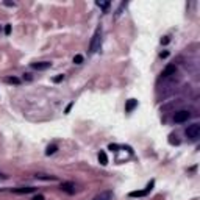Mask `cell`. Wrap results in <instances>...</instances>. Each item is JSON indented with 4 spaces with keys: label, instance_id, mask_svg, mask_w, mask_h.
I'll return each mask as SVG.
<instances>
[{
    "label": "cell",
    "instance_id": "cell-20",
    "mask_svg": "<svg viewBox=\"0 0 200 200\" xmlns=\"http://www.w3.org/2000/svg\"><path fill=\"white\" fill-rule=\"evenodd\" d=\"M108 149H109V150H113V152H117V149H119V147L116 146V144H109V147H108Z\"/></svg>",
    "mask_w": 200,
    "mask_h": 200
},
{
    "label": "cell",
    "instance_id": "cell-13",
    "mask_svg": "<svg viewBox=\"0 0 200 200\" xmlns=\"http://www.w3.org/2000/svg\"><path fill=\"white\" fill-rule=\"evenodd\" d=\"M5 81H6V83H11V84H19V83H21V80H19L17 77H8Z\"/></svg>",
    "mask_w": 200,
    "mask_h": 200
},
{
    "label": "cell",
    "instance_id": "cell-11",
    "mask_svg": "<svg viewBox=\"0 0 200 200\" xmlns=\"http://www.w3.org/2000/svg\"><path fill=\"white\" fill-rule=\"evenodd\" d=\"M36 178L38 180H46V181H55V180H56V177H53V175H42V174H38L36 175Z\"/></svg>",
    "mask_w": 200,
    "mask_h": 200
},
{
    "label": "cell",
    "instance_id": "cell-1",
    "mask_svg": "<svg viewBox=\"0 0 200 200\" xmlns=\"http://www.w3.org/2000/svg\"><path fill=\"white\" fill-rule=\"evenodd\" d=\"M100 44H102V30L97 28L91 39V44H89V53H96L100 49Z\"/></svg>",
    "mask_w": 200,
    "mask_h": 200
},
{
    "label": "cell",
    "instance_id": "cell-15",
    "mask_svg": "<svg viewBox=\"0 0 200 200\" xmlns=\"http://www.w3.org/2000/svg\"><path fill=\"white\" fill-rule=\"evenodd\" d=\"M169 138H171V139H169V142H171L172 146H174V144H175V146H178V144H180V141L177 139V136H175V134H171Z\"/></svg>",
    "mask_w": 200,
    "mask_h": 200
},
{
    "label": "cell",
    "instance_id": "cell-23",
    "mask_svg": "<svg viewBox=\"0 0 200 200\" xmlns=\"http://www.w3.org/2000/svg\"><path fill=\"white\" fill-rule=\"evenodd\" d=\"M33 200H44V196H41V194H38V196H34Z\"/></svg>",
    "mask_w": 200,
    "mask_h": 200
},
{
    "label": "cell",
    "instance_id": "cell-9",
    "mask_svg": "<svg viewBox=\"0 0 200 200\" xmlns=\"http://www.w3.org/2000/svg\"><path fill=\"white\" fill-rule=\"evenodd\" d=\"M99 161H100L102 166H106V164H108V156H106V153H105L103 150H100V152H99Z\"/></svg>",
    "mask_w": 200,
    "mask_h": 200
},
{
    "label": "cell",
    "instance_id": "cell-4",
    "mask_svg": "<svg viewBox=\"0 0 200 200\" xmlns=\"http://www.w3.org/2000/svg\"><path fill=\"white\" fill-rule=\"evenodd\" d=\"M31 67L36 69V71H47V69L52 67V63L50 61H39V63H33Z\"/></svg>",
    "mask_w": 200,
    "mask_h": 200
},
{
    "label": "cell",
    "instance_id": "cell-24",
    "mask_svg": "<svg viewBox=\"0 0 200 200\" xmlns=\"http://www.w3.org/2000/svg\"><path fill=\"white\" fill-rule=\"evenodd\" d=\"M159 56H161V58H167L169 56V52H161V53H159Z\"/></svg>",
    "mask_w": 200,
    "mask_h": 200
},
{
    "label": "cell",
    "instance_id": "cell-18",
    "mask_svg": "<svg viewBox=\"0 0 200 200\" xmlns=\"http://www.w3.org/2000/svg\"><path fill=\"white\" fill-rule=\"evenodd\" d=\"M5 34H11V25L6 24V27H5Z\"/></svg>",
    "mask_w": 200,
    "mask_h": 200
},
{
    "label": "cell",
    "instance_id": "cell-5",
    "mask_svg": "<svg viewBox=\"0 0 200 200\" xmlns=\"http://www.w3.org/2000/svg\"><path fill=\"white\" fill-rule=\"evenodd\" d=\"M175 72H177V66L175 64H169V66H166V69L163 71V78H167L171 77V75H175Z\"/></svg>",
    "mask_w": 200,
    "mask_h": 200
},
{
    "label": "cell",
    "instance_id": "cell-22",
    "mask_svg": "<svg viewBox=\"0 0 200 200\" xmlns=\"http://www.w3.org/2000/svg\"><path fill=\"white\" fill-rule=\"evenodd\" d=\"M72 106H74V103H69L67 106H66V114H69V111L72 109Z\"/></svg>",
    "mask_w": 200,
    "mask_h": 200
},
{
    "label": "cell",
    "instance_id": "cell-16",
    "mask_svg": "<svg viewBox=\"0 0 200 200\" xmlns=\"http://www.w3.org/2000/svg\"><path fill=\"white\" fill-rule=\"evenodd\" d=\"M97 6H100L102 9H106V8L109 6V2H100V0H99V2H97Z\"/></svg>",
    "mask_w": 200,
    "mask_h": 200
},
{
    "label": "cell",
    "instance_id": "cell-7",
    "mask_svg": "<svg viewBox=\"0 0 200 200\" xmlns=\"http://www.w3.org/2000/svg\"><path fill=\"white\" fill-rule=\"evenodd\" d=\"M136 106H138V100L130 99V100H127V105H125V111H127V113H131Z\"/></svg>",
    "mask_w": 200,
    "mask_h": 200
},
{
    "label": "cell",
    "instance_id": "cell-17",
    "mask_svg": "<svg viewBox=\"0 0 200 200\" xmlns=\"http://www.w3.org/2000/svg\"><path fill=\"white\" fill-rule=\"evenodd\" d=\"M63 80H64V75L59 74V75H56V77H53V83H59V81H63Z\"/></svg>",
    "mask_w": 200,
    "mask_h": 200
},
{
    "label": "cell",
    "instance_id": "cell-25",
    "mask_svg": "<svg viewBox=\"0 0 200 200\" xmlns=\"http://www.w3.org/2000/svg\"><path fill=\"white\" fill-rule=\"evenodd\" d=\"M6 6H16V3H13V2H3Z\"/></svg>",
    "mask_w": 200,
    "mask_h": 200
},
{
    "label": "cell",
    "instance_id": "cell-10",
    "mask_svg": "<svg viewBox=\"0 0 200 200\" xmlns=\"http://www.w3.org/2000/svg\"><path fill=\"white\" fill-rule=\"evenodd\" d=\"M149 194V191H146V189H144V191H133V192H130L128 196L130 197H146Z\"/></svg>",
    "mask_w": 200,
    "mask_h": 200
},
{
    "label": "cell",
    "instance_id": "cell-19",
    "mask_svg": "<svg viewBox=\"0 0 200 200\" xmlns=\"http://www.w3.org/2000/svg\"><path fill=\"white\" fill-rule=\"evenodd\" d=\"M169 42H171V39H169L167 36H166V38H163V39H161V44H163V46H167V44H169Z\"/></svg>",
    "mask_w": 200,
    "mask_h": 200
},
{
    "label": "cell",
    "instance_id": "cell-8",
    "mask_svg": "<svg viewBox=\"0 0 200 200\" xmlns=\"http://www.w3.org/2000/svg\"><path fill=\"white\" fill-rule=\"evenodd\" d=\"M13 192H16V194H30V192H34V188H31V186L16 188V189H13Z\"/></svg>",
    "mask_w": 200,
    "mask_h": 200
},
{
    "label": "cell",
    "instance_id": "cell-3",
    "mask_svg": "<svg viewBox=\"0 0 200 200\" xmlns=\"http://www.w3.org/2000/svg\"><path fill=\"white\" fill-rule=\"evenodd\" d=\"M191 117V113L188 111V109H180L174 114V121L177 124H181V122H186L188 119Z\"/></svg>",
    "mask_w": 200,
    "mask_h": 200
},
{
    "label": "cell",
    "instance_id": "cell-21",
    "mask_svg": "<svg viewBox=\"0 0 200 200\" xmlns=\"http://www.w3.org/2000/svg\"><path fill=\"white\" fill-rule=\"evenodd\" d=\"M33 77H31V74H24V80H27V81H30Z\"/></svg>",
    "mask_w": 200,
    "mask_h": 200
},
{
    "label": "cell",
    "instance_id": "cell-2",
    "mask_svg": "<svg viewBox=\"0 0 200 200\" xmlns=\"http://www.w3.org/2000/svg\"><path fill=\"white\" fill-rule=\"evenodd\" d=\"M186 136L189 139H197L200 136V125L199 124H192L186 128Z\"/></svg>",
    "mask_w": 200,
    "mask_h": 200
},
{
    "label": "cell",
    "instance_id": "cell-14",
    "mask_svg": "<svg viewBox=\"0 0 200 200\" xmlns=\"http://www.w3.org/2000/svg\"><path fill=\"white\" fill-rule=\"evenodd\" d=\"M83 63V55H75L74 56V64H81Z\"/></svg>",
    "mask_w": 200,
    "mask_h": 200
},
{
    "label": "cell",
    "instance_id": "cell-12",
    "mask_svg": "<svg viewBox=\"0 0 200 200\" xmlns=\"http://www.w3.org/2000/svg\"><path fill=\"white\" fill-rule=\"evenodd\" d=\"M56 150H58L56 146H49L47 150H46V155H47V156H50V155H53L55 152H56Z\"/></svg>",
    "mask_w": 200,
    "mask_h": 200
},
{
    "label": "cell",
    "instance_id": "cell-6",
    "mask_svg": "<svg viewBox=\"0 0 200 200\" xmlns=\"http://www.w3.org/2000/svg\"><path fill=\"white\" fill-rule=\"evenodd\" d=\"M59 189L67 194H74L75 192V184L74 183H61L59 184Z\"/></svg>",
    "mask_w": 200,
    "mask_h": 200
}]
</instances>
